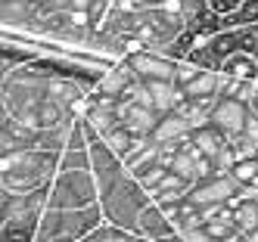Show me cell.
I'll return each mask as SVG.
<instances>
[{"mask_svg": "<svg viewBox=\"0 0 258 242\" xmlns=\"http://www.w3.org/2000/svg\"><path fill=\"white\" fill-rule=\"evenodd\" d=\"M59 171V152L50 149H19L0 155V190L4 193H31L53 183Z\"/></svg>", "mask_w": 258, "mask_h": 242, "instance_id": "obj_1", "label": "cell"}, {"mask_svg": "<svg viewBox=\"0 0 258 242\" xmlns=\"http://www.w3.org/2000/svg\"><path fill=\"white\" fill-rule=\"evenodd\" d=\"M153 202L150 190L134 177V174H124L112 190H106L100 196V205H103V214L106 220L118 230H134L137 227V217L146 205Z\"/></svg>", "mask_w": 258, "mask_h": 242, "instance_id": "obj_2", "label": "cell"}, {"mask_svg": "<svg viewBox=\"0 0 258 242\" xmlns=\"http://www.w3.org/2000/svg\"><path fill=\"white\" fill-rule=\"evenodd\" d=\"M100 202V183L90 168L56 171L50 183V208H87Z\"/></svg>", "mask_w": 258, "mask_h": 242, "instance_id": "obj_3", "label": "cell"}, {"mask_svg": "<svg viewBox=\"0 0 258 242\" xmlns=\"http://www.w3.org/2000/svg\"><path fill=\"white\" fill-rule=\"evenodd\" d=\"M87 149H90V171H94V177L100 183V196H103L106 190H112V186L127 174V168H124V158L103 137H94Z\"/></svg>", "mask_w": 258, "mask_h": 242, "instance_id": "obj_4", "label": "cell"}, {"mask_svg": "<svg viewBox=\"0 0 258 242\" xmlns=\"http://www.w3.org/2000/svg\"><path fill=\"white\" fill-rule=\"evenodd\" d=\"M41 140V130L22 121L19 115H13L10 109L0 112V155L19 152V149H34Z\"/></svg>", "mask_w": 258, "mask_h": 242, "instance_id": "obj_5", "label": "cell"}, {"mask_svg": "<svg viewBox=\"0 0 258 242\" xmlns=\"http://www.w3.org/2000/svg\"><path fill=\"white\" fill-rule=\"evenodd\" d=\"M239 193V180L227 171V174H212V177H202L190 186V199L202 208H209V205H224L230 202L233 196Z\"/></svg>", "mask_w": 258, "mask_h": 242, "instance_id": "obj_6", "label": "cell"}, {"mask_svg": "<svg viewBox=\"0 0 258 242\" xmlns=\"http://www.w3.org/2000/svg\"><path fill=\"white\" fill-rule=\"evenodd\" d=\"M127 65L137 71V78L143 81H156V78H165V81H174L177 74V59L165 56L159 50H150V47H140L127 56Z\"/></svg>", "mask_w": 258, "mask_h": 242, "instance_id": "obj_7", "label": "cell"}, {"mask_svg": "<svg viewBox=\"0 0 258 242\" xmlns=\"http://www.w3.org/2000/svg\"><path fill=\"white\" fill-rule=\"evenodd\" d=\"M252 115V109L246 100H236V97H221L215 112H212V121L218 130H224L227 137H239V134H246V121Z\"/></svg>", "mask_w": 258, "mask_h": 242, "instance_id": "obj_8", "label": "cell"}, {"mask_svg": "<svg viewBox=\"0 0 258 242\" xmlns=\"http://www.w3.org/2000/svg\"><path fill=\"white\" fill-rule=\"evenodd\" d=\"M19 118L28 121L31 127H38V130H53V127L66 124L69 118H75V112H72L66 103H59L56 97H50V93H47V97H41L28 112H22Z\"/></svg>", "mask_w": 258, "mask_h": 242, "instance_id": "obj_9", "label": "cell"}, {"mask_svg": "<svg viewBox=\"0 0 258 242\" xmlns=\"http://www.w3.org/2000/svg\"><path fill=\"white\" fill-rule=\"evenodd\" d=\"M134 233H140V236H146V239H159V242H165V239H171V236H174V233H180V230L174 227V220L168 217L165 205L150 202V205H146V208L140 211Z\"/></svg>", "mask_w": 258, "mask_h": 242, "instance_id": "obj_10", "label": "cell"}, {"mask_svg": "<svg viewBox=\"0 0 258 242\" xmlns=\"http://www.w3.org/2000/svg\"><path fill=\"white\" fill-rule=\"evenodd\" d=\"M118 115H121V124L127 130H134L137 137H153V130H156V124L162 118V112L153 109V106H143L137 100H121Z\"/></svg>", "mask_w": 258, "mask_h": 242, "instance_id": "obj_11", "label": "cell"}, {"mask_svg": "<svg viewBox=\"0 0 258 242\" xmlns=\"http://www.w3.org/2000/svg\"><path fill=\"white\" fill-rule=\"evenodd\" d=\"M193 143L202 155H209L212 162H218L221 155L230 149V137L224 134V130H218L215 124H206V127H196L193 130Z\"/></svg>", "mask_w": 258, "mask_h": 242, "instance_id": "obj_12", "label": "cell"}, {"mask_svg": "<svg viewBox=\"0 0 258 242\" xmlns=\"http://www.w3.org/2000/svg\"><path fill=\"white\" fill-rule=\"evenodd\" d=\"M221 74H230V78H246V81H258V56L252 50H239L230 53L218 68Z\"/></svg>", "mask_w": 258, "mask_h": 242, "instance_id": "obj_13", "label": "cell"}, {"mask_svg": "<svg viewBox=\"0 0 258 242\" xmlns=\"http://www.w3.org/2000/svg\"><path fill=\"white\" fill-rule=\"evenodd\" d=\"M41 217H13L0 220V242H38Z\"/></svg>", "mask_w": 258, "mask_h": 242, "instance_id": "obj_14", "label": "cell"}, {"mask_svg": "<svg viewBox=\"0 0 258 242\" xmlns=\"http://www.w3.org/2000/svg\"><path fill=\"white\" fill-rule=\"evenodd\" d=\"M190 134H193V127L180 112H165L156 124V130H153V140L165 143V140H180V137H190Z\"/></svg>", "mask_w": 258, "mask_h": 242, "instance_id": "obj_15", "label": "cell"}, {"mask_svg": "<svg viewBox=\"0 0 258 242\" xmlns=\"http://www.w3.org/2000/svg\"><path fill=\"white\" fill-rule=\"evenodd\" d=\"M230 208H233V220H236V230L239 233H249L258 227V199H243V196H233L230 202Z\"/></svg>", "mask_w": 258, "mask_h": 242, "instance_id": "obj_16", "label": "cell"}, {"mask_svg": "<svg viewBox=\"0 0 258 242\" xmlns=\"http://www.w3.org/2000/svg\"><path fill=\"white\" fill-rule=\"evenodd\" d=\"M190 180L187 177H180V174H174V171H168V177H165L159 186H156V190L150 193L153 196V202H174V199H183V196H187L190 193Z\"/></svg>", "mask_w": 258, "mask_h": 242, "instance_id": "obj_17", "label": "cell"}, {"mask_svg": "<svg viewBox=\"0 0 258 242\" xmlns=\"http://www.w3.org/2000/svg\"><path fill=\"white\" fill-rule=\"evenodd\" d=\"M258 90V81H246V78H230V74H221V87L218 93L221 97H236V100H252Z\"/></svg>", "mask_w": 258, "mask_h": 242, "instance_id": "obj_18", "label": "cell"}, {"mask_svg": "<svg viewBox=\"0 0 258 242\" xmlns=\"http://www.w3.org/2000/svg\"><path fill=\"white\" fill-rule=\"evenodd\" d=\"M103 140H106V143H109V146H112L115 152H118V155L124 158V155H127V152H131V149L137 146V140H140V137L134 134V130H127V127H124V124L118 121V124H115L112 130H109V134H106Z\"/></svg>", "mask_w": 258, "mask_h": 242, "instance_id": "obj_19", "label": "cell"}, {"mask_svg": "<svg viewBox=\"0 0 258 242\" xmlns=\"http://www.w3.org/2000/svg\"><path fill=\"white\" fill-rule=\"evenodd\" d=\"M230 152H233L236 162H243V158H258V140H252L249 134L230 137Z\"/></svg>", "mask_w": 258, "mask_h": 242, "instance_id": "obj_20", "label": "cell"}, {"mask_svg": "<svg viewBox=\"0 0 258 242\" xmlns=\"http://www.w3.org/2000/svg\"><path fill=\"white\" fill-rule=\"evenodd\" d=\"M168 171H171V165H168V162H156V165L146 168V171H140V174H137V180H140V183L146 186V190L153 193L156 186H159L165 177H168Z\"/></svg>", "mask_w": 258, "mask_h": 242, "instance_id": "obj_21", "label": "cell"}, {"mask_svg": "<svg viewBox=\"0 0 258 242\" xmlns=\"http://www.w3.org/2000/svg\"><path fill=\"white\" fill-rule=\"evenodd\" d=\"M75 168H90V149H66V152H59V171H75Z\"/></svg>", "mask_w": 258, "mask_h": 242, "instance_id": "obj_22", "label": "cell"}, {"mask_svg": "<svg viewBox=\"0 0 258 242\" xmlns=\"http://www.w3.org/2000/svg\"><path fill=\"white\" fill-rule=\"evenodd\" d=\"M230 174L239 180V186H249V183H258V158H243L230 168Z\"/></svg>", "mask_w": 258, "mask_h": 242, "instance_id": "obj_23", "label": "cell"}, {"mask_svg": "<svg viewBox=\"0 0 258 242\" xmlns=\"http://www.w3.org/2000/svg\"><path fill=\"white\" fill-rule=\"evenodd\" d=\"M206 4H209V10L218 13V16H230V13H236L239 7H243L246 0H206Z\"/></svg>", "mask_w": 258, "mask_h": 242, "instance_id": "obj_24", "label": "cell"}, {"mask_svg": "<svg viewBox=\"0 0 258 242\" xmlns=\"http://www.w3.org/2000/svg\"><path fill=\"white\" fill-rule=\"evenodd\" d=\"M183 242H218V239L209 233V227H206V223H199V227H193V230H187V233H183Z\"/></svg>", "mask_w": 258, "mask_h": 242, "instance_id": "obj_25", "label": "cell"}, {"mask_svg": "<svg viewBox=\"0 0 258 242\" xmlns=\"http://www.w3.org/2000/svg\"><path fill=\"white\" fill-rule=\"evenodd\" d=\"M246 134H249L252 140H258V115H255V112H252L249 121H246Z\"/></svg>", "mask_w": 258, "mask_h": 242, "instance_id": "obj_26", "label": "cell"}, {"mask_svg": "<svg viewBox=\"0 0 258 242\" xmlns=\"http://www.w3.org/2000/svg\"><path fill=\"white\" fill-rule=\"evenodd\" d=\"M106 242H131V239H127V230H118V227H112V233L106 236Z\"/></svg>", "mask_w": 258, "mask_h": 242, "instance_id": "obj_27", "label": "cell"}, {"mask_svg": "<svg viewBox=\"0 0 258 242\" xmlns=\"http://www.w3.org/2000/svg\"><path fill=\"white\" fill-rule=\"evenodd\" d=\"M127 239H131V242H159V239H146V236H140L134 230H127Z\"/></svg>", "mask_w": 258, "mask_h": 242, "instance_id": "obj_28", "label": "cell"}, {"mask_svg": "<svg viewBox=\"0 0 258 242\" xmlns=\"http://www.w3.org/2000/svg\"><path fill=\"white\" fill-rule=\"evenodd\" d=\"M249 109H252V112H255V115H258V90H255V97L249 100Z\"/></svg>", "mask_w": 258, "mask_h": 242, "instance_id": "obj_29", "label": "cell"}, {"mask_svg": "<svg viewBox=\"0 0 258 242\" xmlns=\"http://www.w3.org/2000/svg\"><path fill=\"white\" fill-rule=\"evenodd\" d=\"M221 242H239V230H236V233H230V236H224Z\"/></svg>", "mask_w": 258, "mask_h": 242, "instance_id": "obj_30", "label": "cell"}]
</instances>
